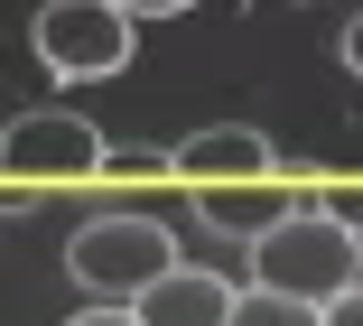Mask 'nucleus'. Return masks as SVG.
<instances>
[{"label":"nucleus","mask_w":363,"mask_h":326,"mask_svg":"<svg viewBox=\"0 0 363 326\" xmlns=\"http://www.w3.org/2000/svg\"><path fill=\"white\" fill-rule=\"evenodd\" d=\"M121 19H177V10H196V0H112Z\"/></svg>","instance_id":"12"},{"label":"nucleus","mask_w":363,"mask_h":326,"mask_svg":"<svg viewBox=\"0 0 363 326\" xmlns=\"http://www.w3.org/2000/svg\"><path fill=\"white\" fill-rule=\"evenodd\" d=\"M168 149H103V187H159Z\"/></svg>","instance_id":"9"},{"label":"nucleus","mask_w":363,"mask_h":326,"mask_svg":"<svg viewBox=\"0 0 363 326\" xmlns=\"http://www.w3.org/2000/svg\"><path fill=\"white\" fill-rule=\"evenodd\" d=\"M326 214H345V224L363 233V187H335V205H326Z\"/></svg>","instance_id":"13"},{"label":"nucleus","mask_w":363,"mask_h":326,"mask_svg":"<svg viewBox=\"0 0 363 326\" xmlns=\"http://www.w3.org/2000/svg\"><path fill=\"white\" fill-rule=\"evenodd\" d=\"M317 326H363V280H354V289H335V298L317 308Z\"/></svg>","instance_id":"10"},{"label":"nucleus","mask_w":363,"mask_h":326,"mask_svg":"<svg viewBox=\"0 0 363 326\" xmlns=\"http://www.w3.org/2000/svg\"><path fill=\"white\" fill-rule=\"evenodd\" d=\"M196 205H205V224H214V233L261 242V233H270L289 205H298V187H289V178H242V187H205Z\"/></svg>","instance_id":"7"},{"label":"nucleus","mask_w":363,"mask_h":326,"mask_svg":"<svg viewBox=\"0 0 363 326\" xmlns=\"http://www.w3.org/2000/svg\"><path fill=\"white\" fill-rule=\"evenodd\" d=\"M363 280V233L326 205H289L261 242H252V289H279V298H308L326 308L335 289Z\"/></svg>","instance_id":"1"},{"label":"nucleus","mask_w":363,"mask_h":326,"mask_svg":"<svg viewBox=\"0 0 363 326\" xmlns=\"http://www.w3.org/2000/svg\"><path fill=\"white\" fill-rule=\"evenodd\" d=\"M65 326H140V317H130V308H112V298H94V308H75Z\"/></svg>","instance_id":"11"},{"label":"nucleus","mask_w":363,"mask_h":326,"mask_svg":"<svg viewBox=\"0 0 363 326\" xmlns=\"http://www.w3.org/2000/svg\"><path fill=\"white\" fill-rule=\"evenodd\" d=\"M345 65H354V75H363V19H354V28H345Z\"/></svg>","instance_id":"14"},{"label":"nucleus","mask_w":363,"mask_h":326,"mask_svg":"<svg viewBox=\"0 0 363 326\" xmlns=\"http://www.w3.org/2000/svg\"><path fill=\"white\" fill-rule=\"evenodd\" d=\"M168 178L177 187H242V178H289V158L270 149V131H252V121H214V131H186L177 149H168Z\"/></svg>","instance_id":"5"},{"label":"nucleus","mask_w":363,"mask_h":326,"mask_svg":"<svg viewBox=\"0 0 363 326\" xmlns=\"http://www.w3.org/2000/svg\"><path fill=\"white\" fill-rule=\"evenodd\" d=\"M65 271H75V289H103L112 308H130L150 280L177 271V233L159 214H140V205H112V214H84L75 242H65Z\"/></svg>","instance_id":"2"},{"label":"nucleus","mask_w":363,"mask_h":326,"mask_svg":"<svg viewBox=\"0 0 363 326\" xmlns=\"http://www.w3.org/2000/svg\"><path fill=\"white\" fill-rule=\"evenodd\" d=\"M233 280L224 271H196V261H177L168 280H150V289H140L130 298V317L140 326H233Z\"/></svg>","instance_id":"6"},{"label":"nucleus","mask_w":363,"mask_h":326,"mask_svg":"<svg viewBox=\"0 0 363 326\" xmlns=\"http://www.w3.org/2000/svg\"><path fill=\"white\" fill-rule=\"evenodd\" d=\"M233 326H317L308 298H279V289H242L233 298Z\"/></svg>","instance_id":"8"},{"label":"nucleus","mask_w":363,"mask_h":326,"mask_svg":"<svg viewBox=\"0 0 363 326\" xmlns=\"http://www.w3.org/2000/svg\"><path fill=\"white\" fill-rule=\"evenodd\" d=\"M103 149L112 140L84 112L47 103V112H19L10 131H0V178H10V187H94L103 178Z\"/></svg>","instance_id":"4"},{"label":"nucleus","mask_w":363,"mask_h":326,"mask_svg":"<svg viewBox=\"0 0 363 326\" xmlns=\"http://www.w3.org/2000/svg\"><path fill=\"white\" fill-rule=\"evenodd\" d=\"M28 56L47 75H65V85H103V75H121L140 56V19H121L112 0H47L28 19Z\"/></svg>","instance_id":"3"}]
</instances>
